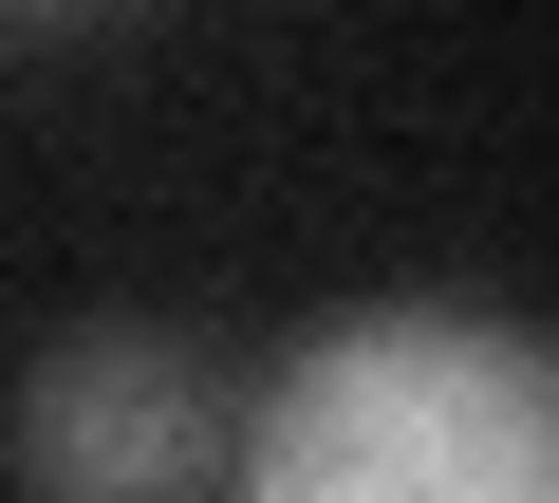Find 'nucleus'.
<instances>
[{"mask_svg": "<svg viewBox=\"0 0 559 503\" xmlns=\"http://www.w3.org/2000/svg\"><path fill=\"white\" fill-rule=\"evenodd\" d=\"M224 429H242V410L205 392V355H187L168 318H75V336H38L20 392H0V466H20V484H75V503L205 484Z\"/></svg>", "mask_w": 559, "mask_h": 503, "instance_id": "obj_2", "label": "nucleus"}, {"mask_svg": "<svg viewBox=\"0 0 559 503\" xmlns=\"http://www.w3.org/2000/svg\"><path fill=\"white\" fill-rule=\"evenodd\" d=\"M261 503H540L559 484V355L485 299H355L261 373L224 429Z\"/></svg>", "mask_w": 559, "mask_h": 503, "instance_id": "obj_1", "label": "nucleus"}]
</instances>
